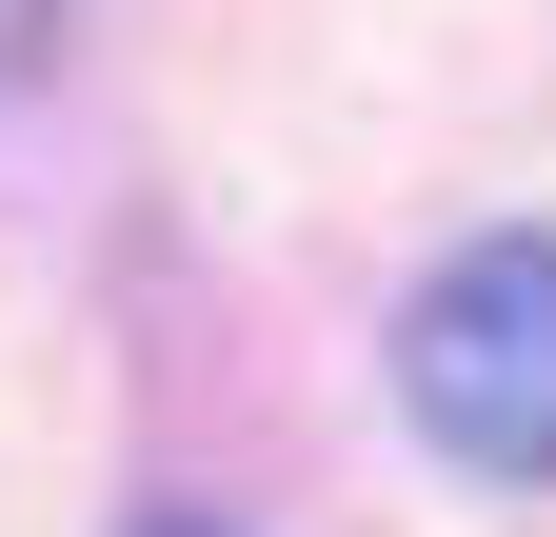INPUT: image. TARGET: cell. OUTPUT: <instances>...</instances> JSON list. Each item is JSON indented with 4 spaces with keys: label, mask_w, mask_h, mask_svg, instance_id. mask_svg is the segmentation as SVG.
<instances>
[{
    "label": "cell",
    "mask_w": 556,
    "mask_h": 537,
    "mask_svg": "<svg viewBox=\"0 0 556 537\" xmlns=\"http://www.w3.org/2000/svg\"><path fill=\"white\" fill-rule=\"evenodd\" d=\"M397 419L497 498H556V239L497 220L397 299Z\"/></svg>",
    "instance_id": "1"
}]
</instances>
